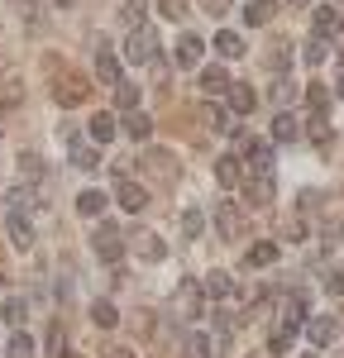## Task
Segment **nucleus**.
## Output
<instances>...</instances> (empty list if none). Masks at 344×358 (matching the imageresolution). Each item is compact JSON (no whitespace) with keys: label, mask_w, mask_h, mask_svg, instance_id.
Listing matches in <instances>:
<instances>
[{"label":"nucleus","mask_w":344,"mask_h":358,"mask_svg":"<svg viewBox=\"0 0 344 358\" xmlns=\"http://www.w3.org/2000/svg\"><path fill=\"white\" fill-rule=\"evenodd\" d=\"M153 48H158V34L153 29H129V38H124V57L129 62H153Z\"/></svg>","instance_id":"1"},{"label":"nucleus","mask_w":344,"mask_h":358,"mask_svg":"<svg viewBox=\"0 0 344 358\" xmlns=\"http://www.w3.org/2000/svg\"><path fill=\"white\" fill-rule=\"evenodd\" d=\"M115 201H120L124 215H139L143 206H148V192H143L139 182H129V177H115Z\"/></svg>","instance_id":"2"},{"label":"nucleus","mask_w":344,"mask_h":358,"mask_svg":"<svg viewBox=\"0 0 344 358\" xmlns=\"http://www.w3.org/2000/svg\"><path fill=\"white\" fill-rule=\"evenodd\" d=\"M301 330H306V339H311L315 349H325V344H335L340 320H335V315H311V320H301Z\"/></svg>","instance_id":"3"},{"label":"nucleus","mask_w":344,"mask_h":358,"mask_svg":"<svg viewBox=\"0 0 344 358\" xmlns=\"http://www.w3.org/2000/svg\"><path fill=\"white\" fill-rule=\"evenodd\" d=\"M5 234H10L15 248H34V224H29V215H20V210H5Z\"/></svg>","instance_id":"4"},{"label":"nucleus","mask_w":344,"mask_h":358,"mask_svg":"<svg viewBox=\"0 0 344 358\" xmlns=\"http://www.w3.org/2000/svg\"><path fill=\"white\" fill-rule=\"evenodd\" d=\"M244 163H249L254 177H273V148H268L263 138H254V143L244 148Z\"/></svg>","instance_id":"5"},{"label":"nucleus","mask_w":344,"mask_h":358,"mask_svg":"<svg viewBox=\"0 0 344 358\" xmlns=\"http://www.w3.org/2000/svg\"><path fill=\"white\" fill-rule=\"evenodd\" d=\"M91 248H96V258H106V263H115V258H120V229H115V224H101V229H96V239H91Z\"/></svg>","instance_id":"6"},{"label":"nucleus","mask_w":344,"mask_h":358,"mask_svg":"<svg viewBox=\"0 0 344 358\" xmlns=\"http://www.w3.org/2000/svg\"><path fill=\"white\" fill-rule=\"evenodd\" d=\"M311 29L320 34V38H330V34H340V29H344V15L335 10V5H320V10L311 15Z\"/></svg>","instance_id":"7"},{"label":"nucleus","mask_w":344,"mask_h":358,"mask_svg":"<svg viewBox=\"0 0 344 358\" xmlns=\"http://www.w3.org/2000/svg\"><path fill=\"white\" fill-rule=\"evenodd\" d=\"M67 158H72V167H82V172H96V167H101L96 148H91V143H82V138H67Z\"/></svg>","instance_id":"8"},{"label":"nucleus","mask_w":344,"mask_h":358,"mask_svg":"<svg viewBox=\"0 0 344 358\" xmlns=\"http://www.w3.org/2000/svg\"><path fill=\"white\" fill-rule=\"evenodd\" d=\"M215 177H220V187H244V158L225 153V158L215 163Z\"/></svg>","instance_id":"9"},{"label":"nucleus","mask_w":344,"mask_h":358,"mask_svg":"<svg viewBox=\"0 0 344 358\" xmlns=\"http://www.w3.org/2000/svg\"><path fill=\"white\" fill-rule=\"evenodd\" d=\"M201 53H206V43H201L196 34H182L177 38V67H196Z\"/></svg>","instance_id":"10"},{"label":"nucleus","mask_w":344,"mask_h":358,"mask_svg":"<svg viewBox=\"0 0 344 358\" xmlns=\"http://www.w3.org/2000/svg\"><path fill=\"white\" fill-rule=\"evenodd\" d=\"M0 320H5L10 330H20V325L29 320V306H24V296H5V301H0Z\"/></svg>","instance_id":"11"},{"label":"nucleus","mask_w":344,"mask_h":358,"mask_svg":"<svg viewBox=\"0 0 344 358\" xmlns=\"http://www.w3.org/2000/svg\"><path fill=\"white\" fill-rule=\"evenodd\" d=\"M177 306H182L187 320H196V315H201V287H196V282H182V287H177Z\"/></svg>","instance_id":"12"},{"label":"nucleus","mask_w":344,"mask_h":358,"mask_svg":"<svg viewBox=\"0 0 344 358\" xmlns=\"http://www.w3.org/2000/svg\"><path fill=\"white\" fill-rule=\"evenodd\" d=\"M273 258H278V244H273V239H258V244L244 253V268H268Z\"/></svg>","instance_id":"13"},{"label":"nucleus","mask_w":344,"mask_h":358,"mask_svg":"<svg viewBox=\"0 0 344 358\" xmlns=\"http://www.w3.org/2000/svg\"><path fill=\"white\" fill-rule=\"evenodd\" d=\"M296 330H301V325H292V320H282L278 330L268 334V354H287V349H292V339H296Z\"/></svg>","instance_id":"14"},{"label":"nucleus","mask_w":344,"mask_h":358,"mask_svg":"<svg viewBox=\"0 0 344 358\" xmlns=\"http://www.w3.org/2000/svg\"><path fill=\"white\" fill-rule=\"evenodd\" d=\"M296 134H301L296 115H287V110H278V115H273V138H278V143H292Z\"/></svg>","instance_id":"15"},{"label":"nucleus","mask_w":344,"mask_h":358,"mask_svg":"<svg viewBox=\"0 0 344 358\" xmlns=\"http://www.w3.org/2000/svg\"><path fill=\"white\" fill-rule=\"evenodd\" d=\"M225 91H229V115H249V110H254V91H249L244 82L225 86Z\"/></svg>","instance_id":"16"},{"label":"nucleus","mask_w":344,"mask_h":358,"mask_svg":"<svg viewBox=\"0 0 344 358\" xmlns=\"http://www.w3.org/2000/svg\"><path fill=\"white\" fill-rule=\"evenodd\" d=\"M106 201H110L106 192H82V196H77V215H91V220L106 215Z\"/></svg>","instance_id":"17"},{"label":"nucleus","mask_w":344,"mask_h":358,"mask_svg":"<svg viewBox=\"0 0 344 358\" xmlns=\"http://www.w3.org/2000/svg\"><path fill=\"white\" fill-rule=\"evenodd\" d=\"M96 77H101L106 86H115V82H120V57H115L110 48H101V57H96Z\"/></svg>","instance_id":"18"},{"label":"nucleus","mask_w":344,"mask_h":358,"mask_svg":"<svg viewBox=\"0 0 344 358\" xmlns=\"http://www.w3.org/2000/svg\"><path fill=\"white\" fill-rule=\"evenodd\" d=\"M115 129H120V124H115V115H110V110L91 115V138H96V143H110V138H115Z\"/></svg>","instance_id":"19"},{"label":"nucleus","mask_w":344,"mask_h":358,"mask_svg":"<svg viewBox=\"0 0 344 358\" xmlns=\"http://www.w3.org/2000/svg\"><path fill=\"white\" fill-rule=\"evenodd\" d=\"M273 15H278V0H249V5H244V20H249V24H268Z\"/></svg>","instance_id":"20"},{"label":"nucleus","mask_w":344,"mask_h":358,"mask_svg":"<svg viewBox=\"0 0 344 358\" xmlns=\"http://www.w3.org/2000/svg\"><path fill=\"white\" fill-rule=\"evenodd\" d=\"M215 53L220 57H244V38L229 34V29H220V34H215Z\"/></svg>","instance_id":"21"},{"label":"nucleus","mask_w":344,"mask_h":358,"mask_svg":"<svg viewBox=\"0 0 344 358\" xmlns=\"http://www.w3.org/2000/svg\"><path fill=\"white\" fill-rule=\"evenodd\" d=\"M148 129H153V120H148V115H143L139 106L124 115V134H129V138H148Z\"/></svg>","instance_id":"22"},{"label":"nucleus","mask_w":344,"mask_h":358,"mask_svg":"<svg viewBox=\"0 0 344 358\" xmlns=\"http://www.w3.org/2000/svg\"><path fill=\"white\" fill-rule=\"evenodd\" d=\"M306 310H311V301H306V292H292V296H287V315H282V320H292V325H301V320H306Z\"/></svg>","instance_id":"23"},{"label":"nucleus","mask_w":344,"mask_h":358,"mask_svg":"<svg viewBox=\"0 0 344 358\" xmlns=\"http://www.w3.org/2000/svg\"><path fill=\"white\" fill-rule=\"evenodd\" d=\"M225 86H229V77L220 67H206V72H201V91H206V96H220Z\"/></svg>","instance_id":"24"},{"label":"nucleus","mask_w":344,"mask_h":358,"mask_svg":"<svg viewBox=\"0 0 344 358\" xmlns=\"http://www.w3.org/2000/svg\"><path fill=\"white\" fill-rule=\"evenodd\" d=\"M5 201H10V210H20V215H29V210H34V206H38V201H34V192H29V187H10V196H5Z\"/></svg>","instance_id":"25"},{"label":"nucleus","mask_w":344,"mask_h":358,"mask_svg":"<svg viewBox=\"0 0 344 358\" xmlns=\"http://www.w3.org/2000/svg\"><path fill=\"white\" fill-rule=\"evenodd\" d=\"M110 91H115V106H120V110H134V106H139V86H129V82H115Z\"/></svg>","instance_id":"26"},{"label":"nucleus","mask_w":344,"mask_h":358,"mask_svg":"<svg viewBox=\"0 0 344 358\" xmlns=\"http://www.w3.org/2000/svg\"><path fill=\"white\" fill-rule=\"evenodd\" d=\"M5 358H34V339L29 334H10V344H5Z\"/></svg>","instance_id":"27"},{"label":"nucleus","mask_w":344,"mask_h":358,"mask_svg":"<svg viewBox=\"0 0 344 358\" xmlns=\"http://www.w3.org/2000/svg\"><path fill=\"white\" fill-rule=\"evenodd\" d=\"M249 201H254V206H268V201H273V177H254V182H249Z\"/></svg>","instance_id":"28"},{"label":"nucleus","mask_w":344,"mask_h":358,"mask_svg":"<svg viewBox=\"0 0 344 358\" xmlns=\"http://www.w3.org/2000/svg\"><path fill=\"white\" fill-rule=\"evenodd\" d=\"M206 292H210V296H220V301H225L229 292H234V282H229V273H210V277H206Z\"/></svg>","instance_id":"29"},{"label":"nucleus","mask_w":344,"mask_h":358,"mask_svg":"<svg viewBox=\"0 0 344 358\" xmlns=\"http://www.w3.org/2000/svg\"><path fill=\"white\" fill-rule=\"evenodd\" d=\"M306 106L325 115V106H330V91H325V82H311V86H306Z\"/></svg>","instance_id":"30"},{"label":"nucleus","mask_w":344,"mask_h":358,"mask_svg":"<svg viewBox=\"0 0 344 358\" xmlns=\"http://www.w3.org/2000/svg\"><path fill=\"white\" fill-rule=\"evenodd\" d=\"M143 167H148V172H163L168 182L177 177V167H172V158H168V153H148V158H143Z\"/></svg>","instance_id":"31"},{"label":"nucleus","mask_w":344,"mask_h":358,"mask_svg":"<svg viewBox=\"0 0 344 358\" xmlns=\"http://www.w3.org/2000/svg\"><path fill=\"white\" fill-rule=\"evenodd\" d=\"M201 229H206V215L201 210H182V234L187 239H201Z\"/></svg>","instance_id":"32"},{"label":"nucleus","mask_w":344,"mask_h":358,"mask_svg":"<svg viewBox=\"0 0 344 358\" xmlns=\"http://www.w3.org/2000/svg\"><path fill=\"white\" fill-rule=\"evenodd\" d=\"M143 15H148V0H124V24L129 29H139Z\"/></svg>","instance_id":"33"},{"label":"nucleus","mask_w":344,"mask_h":358,"mask_svg":"<svg viewBox=\"0 0 344 358\" xmlns=\"http://www.w3.org/2000/svg\"><path fill=\"white\" fill-rule=\"evenodd\" d=\"M91 320H96V325H106V330H110L115 320H120V315H115V301H96V306H91Z\"/></svg>","instance_id":"34"},{"label":"nucleus","mask_w":344,"mask_h":358,"mask_svg":"<svg viewBox=\"0 0 344 358\" xmlns=\"http://www.w3.org/2000/svg\"><path fill=\"white\" fill-rule=\"evenodd\" d=\"M325 57H330V48H325V38H320V34H315L311 43H306V67H320V62H325Z\"/></svg>","instance_id":"35"},{"label":"nucleus","mask_w":344,"mask_h":358,"mask_svg":"<svg viewBox=\"0 0 344 358\" xmlns=\"http://www.w3.org/2000/svg\"><path fill=\"white\" fill-rule=\"evenodd\" d=\"M187 358H210V339L206 334H187Z\"/></svg>","instance_id":"36"},{"label":"nucleus","mask_w":344,"mask_h":358,"mask_svg":"<svg viewBox=\"0 0 344 358\" xmlns=\"http://www.w3.org/2000/svg\"><path fill=\"white\" fill-rule=\"evenodd\" d=\"M206 124H210L215 134H225V129H229V115L220 110V106H206Z\"/></svg>","instance_id":"37"},{"label":"nucleus","mask_w":344,"mask_h":358,"mask_svg":"<svg viewBox=\"0 0 344 358\" xmlns=\"http://www.w3.org/2000/svg\"><path fill=\"white\" fill-rule=\"evenodd\" d=\"M215 220H220V234H225V239H234V229H239V220H234V206H220V215H215Z\"/></svg>","instance_id":"38"},{"label":"nucleus","mask_w":344,"mask_h":358,"mask_svg":"<svg viewBox=\"0 0 344 358\" xmlns=\"http://www.w3.org/2000/svg\"><path fill=\"white\" fill-rule=\"evenodd\" d=\"M273 96H278V106H287L296 91H292V82H287V77H278V82H273Z\"/></svg>","instance_id":"39"},{"label":"nucleus","mask_w":344,"mask_h":358,"mask_svg":"<svg viewBox=\"0 0 344 358\" xmlns=\"http://www.w3.org/2000/svg\"><path fill=\"white\" fill-rule=\"evenodd\" d=\"M163 253H168V248H163V239H153V234H148V244H143V258H163Z\"/></svg>","instance_id":"40"},{"label":"nucleus","mask_w":344,"mask_h":358,"mask_svg":"<svg viewBox=\"0 0 344 358\" xmlns=\"http://www.w3.org/2000/svg\"><path fill=\"white\" fill-rule=\"evenodd\" d=\"M163 15H168V20H182V15H187V5H182V0H163Z\"/></svg>","instance_id":"41"},{"label":"nucleus","mask_w":344,"mask_h":358,"mask_svg":"<svg viewBox=\"0 0 344 358\" xmlns=\"http://www.w3.org/2000/svg\"><path fill=\"white\" fill-rule=\"evenodd\" d=\"M325 292H330V296H344V273H330V282H325Z\"/></svg>","instance_id":"42"},{"label":"nucleus","mask_w":344,"mask_h":358,"mask_svg":"<svg viewBox=\"0 0 344 358\" xmlns=\"http://www.w3.org/2000/svg\"><path fill=\"white\" fill-rule=\"evenodd\" d=\"M20 163H24V177H29V182H34V177H38V158H34V153H24Z\"/></svg>","instance_id":"43"},{"label":"nucleus","mask_w":344,"mask_h":358,"mask_svg":"<svg viewBox=\"0 0 344 358\" xmlns=\"http://www.w3.org/2000/svg\"><path fill=\"white\" fill-rule=\"evenodd\" d=\"M48 349H53V354L62 349V325H48Z\"/></svg>","instance_id":"44"},{"label":"nucleus","mask_w":344,"mask_h":358,"mask_svg":"<svg viewBox=\"0 0 344 358\" xmlns=\"http://www.w3.org/2000/svg\"><path fill=\"white\" fill-rule=\"evenodd\" d=\"M210 5V15H225V0H206Z\"/></svg>","instance_id":"45"},{"label":"nucleus","mask_w":344,"mask_h":358,"mask_svg":"<svg viewBox=\"0 0 344 358\" xmlns=\"http://www.w3.org/2000/svg\"><path fill=\"white\" fill-rule=\"evenodd\" d=\"M48 5H57V10H72V5H77V0H48Z\"/></svg>","instance_id":"46"},{"label":"nucleus","mask_w":344,"mask_h":358,"mask_svg":"<svg viewBox=\"0 0 344 358\" xmlns=\"http://www.w3.org/2000/svg\"><path fill=\"white\" fill-rule=\"evenodd\" d=\"M110 358H134V354H129V349H110Z\"/></svg>","instance_id":"47"},{"label":"nucleus","mask_w":344,"mask_h":358,"mask_svg":"<svg viewBox=\"0 0 344 358\" xmlns=\"http://www.w3.org/2000/svg\"><path fill=\"white\" fill-rule=\"evenodd\" d=\"M292 5H311V0H292Z\"/></svg>","instance_id":"48"},{"label":"nucleus","mask_w":344,"mask_h":358,"mask_svg":"<svg viewBox=\"0 0 344 358\" xmlns=\"http://www.w3.org/2000/svg\"><path fill=\"white\" fill-rule=\"evenodd\" d=\"M340 96H344V77H340Z\"/></svg>","instance_id":"49"},{"label":"nucleus","mask_w":344,"mask_h":358,"mask_svg":"<svg viewBox=\"0 0 344 358\" xmlns=\"http://www.w3.org/2000/svg\"><path fill=\"white\" fill-rule=\"evenodd\" d=\"M306 358H315V354H306Z\"/></svg>","instance_id":"50"}]
</instances>
